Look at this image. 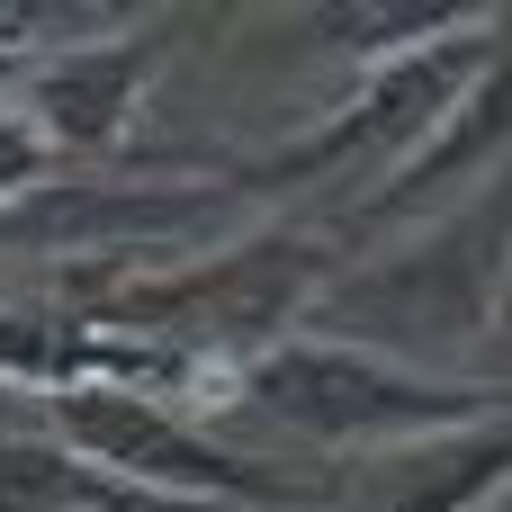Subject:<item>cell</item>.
I'll list each match as a JSON object with an SVG mask.
<instances>
[{
    "label": "cell",
    "mask_w": 512,
    "mask_h": 512,
    "mask_svg": "<svg viewBox=\"0 0 512 512\" xmlns=\"http://www.w3.org/2000/svg\"><path fill=\"white\" fill-rule=\"evenodd\" d=\"M234 414L288 432V441H324V450H360V441H468L512 423V387L486 378H432L405 360H378L360 342H279L243 369H225L216 387Z\"/></svg>",
    "instance_id": "obj_1"
},
{
    "label": "cell",
    "mask_w": 512,
    "mask_h": 512,
    "mask_svg": "<svg viewBox=\"0 0 512 512\" xmlns=\"http://www.w3.org/2000/svg\"><path fill=\"white\" fill-rule=\"evenodd\" d=\"M495 36H504V18H432L414 45H387V54L360 72L351 108H333L324 126H306L297 144H279V153H261V162H234L225 189H234V198H270V189L333 180V171H351V162H369V153H405V162H414V153L441 135V117L468 99V81L486 72ZM405 162H396V171H405Z\"/></svg>",
    "instance_id": "obj_2"
},
{
    "label": "cell",
    "mask_w": 512,
    "mask_h": 512,
    "mask_svg": "<svg viewBox=\"0 0 512 512\" xmlns=\"http://www.w3.org/2000/svg\"><path fill=\"white\" fill-rule=\"evenodd\" d=\"M333 270H342V243H333V234H288V225H270V234H252L243 252H216V261H198V270H180V279H144V288L90 297V315H108V324H126V333L180 342L189 369H198V360H234V369H243V360H261V351L288 342L297 306H306Z\"/></svg>",
    "instance_id": "obj_3"
},
{
    "label": "cell",
    "mask_w": 512,
    "mask_h": 512,
    "mask_svg": "<svg viewBox=\"0 0 512 512\" xmlns=\"http://www.w3.org/2000/svg\"><path fill=\"white\" fill-rule=\"evenodd\" d=\"M504 279H512V162L495 171V189L477 207L441 216L414 252H396V261H378L360 279L378 297H333V315L342 324H378V333H396L414 351H441V342H459V333L486 324V306L504 297Z\"/></svg>",
    "instance_id": "obj_4"
},
{
    "label": "cell",
    "mask_w": 512,
    "mask_h": 512,
    "mask_svg": "<svg viewBox=\"0 0 512 512\" xmlns=\"http://www.w3.org/2000/svg\"><path fill=\"white\" fill-rule=\"evenodd\" d=\"M54 423H63L72 459H90V468L144 486V495H171V504L243 495V504H270V512L297 504V486H279L270 468L216 450L189 414H171V405L144 396V387H63V396H54Z\"/></svg>",
    "instance_id": "obj_5"
},
{
    "label": "cell",
    "mask_w": 512,
    "mask_h": 512,
    "mask_svg": "<svg viewBox=\"0 0 512 512\" xmlns=\"http://www.w3.org/2000/svg\"><path fill=\"white\" fill-rule=\"evenodd\" d=\"M234 189L225 180H108V189H36V198H9L0 207V252H117V243H153L189 216H216Z\"/></svg>",
    "instance_id": "obj_6"
},
{
    "label": "cell",
    "mask_w": 512,
    "mask_h": 512,
    "mask_svg": "<svg viewBox=\"0 0 512 512\" xmlns=\"http://www.w3.org/2000/svg\"><path fill=\"white\" fill-rule=\"evenodd\" d=\"M153 45H162V27H135V18H126V27H108L99 45H72V54L36 63V72H27L36 126H45L54 144H72V153H108V144L126 135V108H135V90H144Z\"/></svg>",
    "instance_id": "obj_7"
},
{
    "label": "cell",
    "mask_w": 512,
    "mask_h": 512,
    "mask_svg": "<svg viewBox=\"0 0 512 512\" xmlns=\"http://www.w3.org/2000/svg\"><path fill=\"white\" fill-rule=\"evenodd\" d=\"M495 486H512V423L468 432V441H441V450L396 486L387 512H468V504H486Z\"/></svg>",
    "instance_id": "obj_8"
},
{
    "label": "cell",
    "mask_w": 512,
    "mask_h": 512,
    "mask_svg": "<svg viewBox=\"0 0 512 512\" xmlns=\"http://www.w3.org/2000/svg\"><path fill=\"white\" fill-rule=\"evenodd\" d=\"M36 162H45V135H36L18 108H0V198H9V189H27V180H36Z\"/></svg>",
    "instance_id": "obj_9"
}]
</instances>
